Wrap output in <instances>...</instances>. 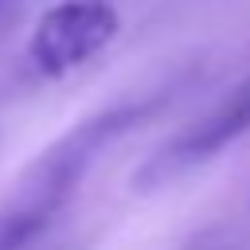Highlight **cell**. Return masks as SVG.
Wrapping results in <instances>:
<instances>
[{
    "label": "cell",
    "instance_id": "6da1fadb",
    "mask_svg": "<svg viewBox=\"0 0 250 250\" xmlns=\"http://www.w3.org/2000/svg\"><path fill=\"white\" fill-rule=\"evenodd\" d=\"M148 113V102H125L78 121L66 137H59L16 184V191L0 207V250H31L43 230L59 219V211L78 191L82 176L98 160V152L125 133L133 121Z\"/></svg>",
    "mask_w": 250,
    "mask_h": 250
},
{
    "label": "cell",
    "instance_id": "7a4b0ae2",
    "mask_svg": "<svg viewBox=\"0 0 250 250\" xmlns=\"http://www.w3.org/2000/svg\"><path fill=\"white\" fill-rule=\"evenodd\" d=\"M117 27H121V20H117V8L109 0L51 4L27 39V59L39 74L62 78V74L86 66L90 59H98L113 43Z\"/></svg>",
    "mask_w": 250,
    "mask_h": 250
},
{
    "label": "cell",
    "instance_id": "3957f363",
    "mask_svg": "<svg viewBox=\"0 0 250 250\" xmlns=\"http://www.w3.org/2000/svg\"><path fill=\"white\" fill-rule=\"evenodd\" d=\"M242 133H250V74H246L207 117H199V121H195L188 133H180L156 160H148L145 172L137 176V184H141V188H152V184H160V180H168V176H180L184 168L203 164V160H211L215 152H223L227 145H234Z\"/></svg>",
    "mask_w": 250,
    "mask_h": 250
},
{
    "label": "cell",
    "instance_id": "277c9868",
    "mask_svg": "<svg viewBox=\"0 0 250 250\" xmlns=\"http://www.w3.org/2000/svg\"><path fill=\"white\" fill-rule=\"evenodd\" d=\"M203 250H219V246H203Z\"/></svg>",
    "mask_w": 250,
    "mask_h": 250
}]
</instances>
